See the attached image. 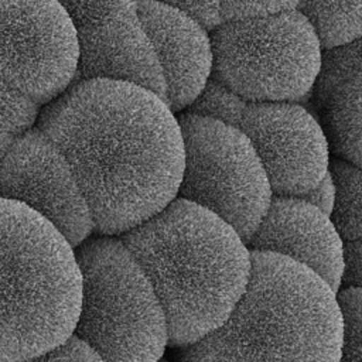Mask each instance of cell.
Returning <instances> with one entry per match:
<instances>
[{
	"label": "cell",
	"instance_id": "cell-20",
	"mask_svg": "<svg viewBox=\"0 0 362 362\" xmlns=\"http://www.w3.org/2000/svg\"><path fill=\"white\" fill-rule=\"evenodd\" d=\"M222 21L274 14L297 8L301 0H219Z\"/></svg>",
	"mask_w": 362,
	"mask_h": 362
},
{
	"label": "cell",
	"instance_id": "cell-3",
	"mask_svg": "<svg viewBox=\"0 0 362 362\" xmlns=\"http://www.w3.org/2000/svg\"><path fill=\"white\" fill-rule=\"evenodd\" d=\"M344 317L321 276L286 256L252 250V274L228 320L181 362H339Z\"/></svg>",
	"mask_w": 362,
	"mask_h": 362
},
{
	"label": "cell",
	"instance_id": "cell-5",
	"mask_svg": "<svg viewBox=\"0 0 362 362\" xmlns=\"http://www.w3.org/2000/svg\"><path fill=\"white\" fill-rule=\"evenodd\" d=\"M76 253L83 296L75 337L105 362H160L170 344L167 315L123 239H88Z\"/></svg>",
	"mask_w": 362,
	"mask_h": 362
},
{
	"label": "cell",
	"instance_id": "cell-24",
	"mask_svg": "<svg viewBox=\"0 0 362 362\" xmlns=\"http://www.w3.org/2000/svg\"><path fill=\"white\" fill-rule=\"evenodd\" d=\"M297 198L307 201L308 204L317 206L318 209H321L322 212L331 216L335 206V198H337V188H335V182L331 171L324 177V180L317 187H314L313 189H310L308 192Z\"/></svg>",
	"mask_w": 362,
	"mask_h": 362
},
{
	"label": "cell",
	"instance_id": "cell-13",
	"mask_svg": "<svg viewBox=\"0 0 362 362\" xmlns=\"http://www.w3.org/2000/svg\"><path fill=\"white\" fill-rule=\"evenodd\" d=\"M140 16L164 78L165 102L174 113L185 112L214 74L211 31L189 14L150 0H140Z\"/></svg>",
	"mask_w": 362,
	"mask_h": 362
},
{
	"label": "cell",
	"instance_id": "cell-8",
	"mask_svg": "<svg viewBox=\"0 0 362 362\" xmlns=\"http://www.w3.org/2000/svg\"><path fill=\"white\" fill-rule=\"evenodd\" d=\"M79 57L59 0H1V82L45 106L75 82Z\"/></svg>",
	"mask_w": 362,
	"mask_h": 362
},
{
	"label": "cell",
	"instance_id": "cell-22",
	"mask_svg": "<svg viewBox=\"0 0 362 362\" xmlns=\"http://www.w3.org/2000/svg\"><path fill=\"white\" fill-rule=\"evenodd\" d=\"M161 3L177 10H181L197 21H199L206 30L212 31L222 23L221 1L219 0H150Z\"/></svg>",
	"mask_w": 362,
	"mask_h": 362
},
{
	"label": "cell",
	"instance_id": "cell-9",
	"mask_svg": "<svg viewBox=\"0 0 362 362\" xmlns=\"http://www.w3.org/2000/svg\"><path fill=\"white\" fill-rule=\"evenodd\" d=\"M59 1L72 18L79 42L75 82L124 81L165 99L164 78L140 16V0Z\"/></svg>",
	"mask_w": 362,
	"mask_h": 362
},
{
	"label": "cell",
	"instance_id": "cell-6",
	"mask_svg": "<svg viewBox=\"0 0 362 362\" xmlns=\"http://www.w3.org/2000/svg\"><path fill=\"white\" fill-rule=\"evenodd\" d=\"M211 40L214 75L245 100L298 103L313 93L324 47L298 8L222 21Z\"/></svg>",
	"mask_w": 362,
	"mask_h": 362
},
{
	"label": "cell",
	"instance_id": "cell-7",
	"mask_svg": "<svg viewBox=\"0 0 362 362\" xmlns=\"http://www.w3.org/2000/svg\"><path fill=\"white\" fill-rule=\"evenodd\" d=\"M178 122L184 139L178 198L214 212L249 243L274 197L255 147L232 124L189 112Z\"/></svg>",
	"mask_w": 362,
	"mask_h": 362
},
{
	"label": "cell",
	"instance_id": "cell-21",
	"mask_svg": "<svg viewBox=\"0 0 362 362\" xmlns=\"http://www.w3.org/2000/svg\"><path fill=\"white\" fill-rule=\"evenodd\" d=\"M23 362H105L86 342L78 337L69 338L49 352Z\"/></svg>",
	"mask_w": 362,
	"mask_h": 362
},
{
	"label": "cell",
	"instance_id": "cell-12",
	"mask_svg": "<svg viewBox=\"0 0 362 362\" xmlns=\"http://www.w3.org/2000/svg\"><path fill=\"white\" fill-rule=\"evenodd\" d=\"M247 245L304 264L337 291L342 287L345 240L328 214L301 198L274 195Z\"/></svg>",
	"mask_w": 362,
	"mask_h": 362
},
{
	"label": "cell",
	"instance_id": "cell-2",
	"mask_svg": "<svg viewBox=\"0 0 362 362\" xmlns=\"http://www.w3.org/2000/svg\"><path fill=\"white\" fill-rule=\"evenodd\" d=\"M122 239L164 307L171 345L189 346L216 331L249 284V245L191 201L177 197Z\"/></svg>",
	"mask_w": 362,
	"mask_h": 362
},
{
	"label": "cell",
	"instance_id": "cell-23",
	"mask_svg": "<svg viewBox=\"0 0 362 362\" xmlns=\"http://www.w3.org/2000/svg\"><path fill=\"white\" fill-rule=\"evenodd\" d=\"M344 287L362 288V239L345 242Z\"/></svg>",
	"mask_w": 362,
	"mask_h": 362
},
{
	"label": "cell",
	"instance_id": "cell-17",
	"mask_svg": "<svg viewBox=\"0 0 362 362\" xmlns=\"http://www.w3.org/2000/svg\"><path fill=\"white\" fill-rule=\"evenodd\" d=\"M42 105L23 92L1 82V154L40 120Z\"/></svg>",
	"mask_w": 362,
	"mask_h": 362
},
{
	"label": "cell",
	"instance_id": "cell-11",
	"mask_svg": "<svg viewBox=\"0 0 362 362\" xmlns=\"http://www.w3.org/2000/svg\"><path fill=\"white\" fill-rule=\"evenodd\" d=\"M1 198L44 216L75 247L95 230L90 208L68 158L38 126L1 154Z\"/></svg>",
	"mask_w": 362,
	"mask_h": 362
},
{
	"label": "cell",
	"instance_id": "cell-15",
	"mask_svg": "<svg viewBox=\"0 0 362 362\" xmlns=\"http://www.w3.org/2000/svg\"><path fill=\"white\" fill-rule=\"evenodd\" d=\"M297 8L314 25L324 49L362 37V0H301Z\"/></svg>",
	"mask_w": 362,
	"mask_h": 362
},
{
	"label": "cell",
	"instance_id": "cell-10",
	"mask_svg": "<svg viewBox=\"0 0 362 362\" xmlns=\"http://www.w3.org/2000/svg\"><path fill=\"white\" fill-rule=\"evenodd\" d=\"M236 127L255 147L277 197H301L329 173L327 133L300 103L247 102Z\"/></svg>",
	"mask_w": 362,
	"mask_h": 362
},
{
	"label": "cell",
	"instance_id": "cell-14",
	"mask_svg": "<svg viewBox=\"0 0 362 362\" xmlns=\"http://www.w3.org/2000/svg\"><path fill=\"white\" fill-rule=\"evenodd\" d=\"M311 95L332 156L362 167V37L324 49Z\"/></svg>",
	"mask_w": 362,
	"mask_h": 362
},
{
	"label": "cell",
	"instance_id": "cell-18",
	"mask_svg": "<svg viewBox=\"0 0 362 362\" xmlns=\"http://www.w3.org/2000/svg\"><path fill=\"white\" fill-rule=\"evenodd\" d=\"M246 103L247 100L232 92L212 74L202 93L185 112L211 117L236 127Z\"/></svg>",
	"mask_w": 362,
	"mask_h": 362
},
{
	"label": "cell",
	"instance_id": "cell-4",
	"mask_svg": "<svg viewBox=\"0 0 362 362\" xmlns=\"http://www.w3.org/2000/svg\"><path fill=\"white\" fill-rule=\"evenodd\" d=\"M83 276L75 246L31 208L1 198V362H23L75 335Z\"/></svg>",
	"mask_w": 362,
	"mask_h": 362
},
{
	"label": "cell",
	"instance_id": "cell-19",
	"mask_svg": "<svg viewBox=\"0 0 362 362\" xmlns=\"http://www.w3.org/2000/svg\"><path fill=\"white\" fill-rule=\"evenodd\" d=\"M344 317V341L339 362H362V288L338 291Z\"/></svg>",
	"mask_w": 362,
	"mask_h": 362
},
{
	"label": "cell",
	"instance_id": "cell-16",
	"mask_svg": "<svg viewBox=\"0 0 362 362\" xmlns=\"http://www.w3.org/2000/svg\"><path fill=\"white\" fill-rule=\"evenodd\" d=\"M337 198L331 218L345 242L362 239V167L332 156Z\"/></svg>",
	"mask_w": 362,
	"mask_h": 362
},
{
	"label": "cell",
	"instance_id": "cell-1",
	"mask_svg": "<svg viewBox=\"0 0 362 362\" xmlns=\"http://www.w3.org/2000/svg\"><path fill=\"white\" fill-rule=\"evenodd\" d=\"M38 127L68 158L102 235H124L178 197L182 132L165 99L147 88L75 82L42 107Z\"/></svg>",
	"mask_w": 362,
	"mask_h": 362
}]
</instances>
